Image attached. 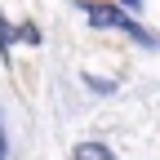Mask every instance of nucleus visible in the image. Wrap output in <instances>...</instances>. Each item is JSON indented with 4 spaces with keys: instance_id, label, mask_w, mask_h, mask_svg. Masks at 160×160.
Here are the masks:
<instances>
[{
    "instance_id": "f257e3e1",
    "label": "nucleus",
    "mask_w": 160,
    "mask_h": 160,
    "mask_svg": "<svg viewBox=\"0 0 160 160\" xmlns=\"http://www.w3.org/2000/svg\"><path fill=\"white\" fill-rule=\"evenodd\" d=\"M85 13L93 18V27H116V31H129L133 40H142V45H156V36H151L147 27H138L133 18H125V13L111 9V5H85Z\"/></svg>"
},
{
    "instance_id": "f03ea898",
    "label": "nucleus",
    "mask_w": 160,
    "mask_h": 160,
    "mask_svg": "<svg viewBox=\"0 0 160 160\" xmlns=\"http://www.w3.org/2000/svg\"><path fill=\"white\" fill-rule=\"evenodd\" d=\"M71 160H116V151L102 147V142H80V147L71 151Z\"/></svg>"
},
{
    "instance_id": "7ed1b4c3",
    "label": "nucleus",
    "mask_w": 160,
    "mask_h": 160,
    "mask_svg": "<svg viewBox=\"0 0 160 160\" xmlns=\"http://www.w3.org/2000/svg\"><path fill=\"white\" fill-rule=\"evenodd\" d=\"M9 45H13V31H9L5 18H0V49H9Z\"/></svg>"
},
{
    "instance_id": "20e7f679",
    "label": "nucleus",
    "mask_w": 160,
    "mask_h": 160,
    "mask_svg": "<svg viewBox=\"0 0 160 160\" xmlns=\"http://www.w3.org/2000/svg\"><path fill=\"white\" fill-rule=\"evenodd\" d=\"M0 156H5V138H0Z\"/></svg>"
}]
</instances>
